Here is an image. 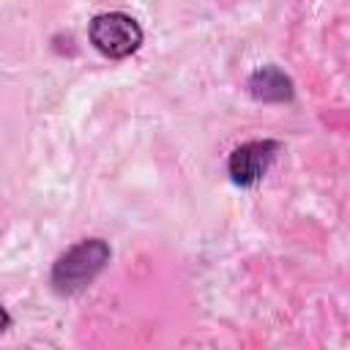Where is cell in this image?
I'll use <instances>...</instances> for the list:
<instances>
[{
	"label": "cell",
	"instance_id": "cell-4",
	"mask_svg": "<svg viewBox=\"0 0 350 350\" xmlns=\"http://www.w3.org/2000/svg\"><path fill=\"white\" fill-rule=\"evenodd\" d=\"M249 93L257 101H290L293 79L276 66H262L249 77Z\"/></svg>",
	"mask_w": 350,
	"mask_h": 350
},
{
	"label": "cell",
	"instance_id": "cell-1",
	"mask_svg": "<svg viewBox=\"0 0 350 350\" xmlns=\"http://www.w3.org/2000/svg\"><path fill=\"white\" fill-rule=\"evenodd\" d=\"M109 243L101 238H85L68 252H63L52 265V287L60 295L82 293L109 262Z\"/></svg>",
	"mask_w": 350,
	"mask_h": 350
},
{
	"label": "cell",
	"instance_id": "cell-5",
	"mask_svg": "<svg viewBox=\"0 0 350 350\" xmlns=\"http://www.w3.org/2000/svg\"><path fill=\"white\" fill-rule=\"evenodd\" d=\"M8 328H11V314H8V312H5V306L0 304V334H3V331H8Z\"/></svg>",
	"mask_w": 350,
	"mask_h": 350
},
{
	"label": "cell",
	"instance_id": "cell-3",
	"mask_svg": "<svg viewBox=\"0 0 350 350\" xmlns=\"http://www.w3.org/2000/svg\"><path fill=\"white\" fill-rule=\"evenodd\" d=\"M282 150V142L276 139H252L238 145L227 159V172L235 186H254L265 178L271 170L276 153Z\"/></svg>",
	"mask_w": 350,
	"mask_h": 350
},
{
	"label": "cell",
	"instance_id": "cell-2",
	"mask_svg": "<svg viewBox=\"0 0 350 350\" xmlns=\"http://www.w3.org/2000/svg\"><path fill=\"white\" fill-rule=\"evenodd\" d=\"M88 38L104 57L123 60L142 46V27L134 16L123 11H107L90 19Z\"/></svg>",
	"mask_w": 350,
	"mask_h": 350
}]
</instances>
